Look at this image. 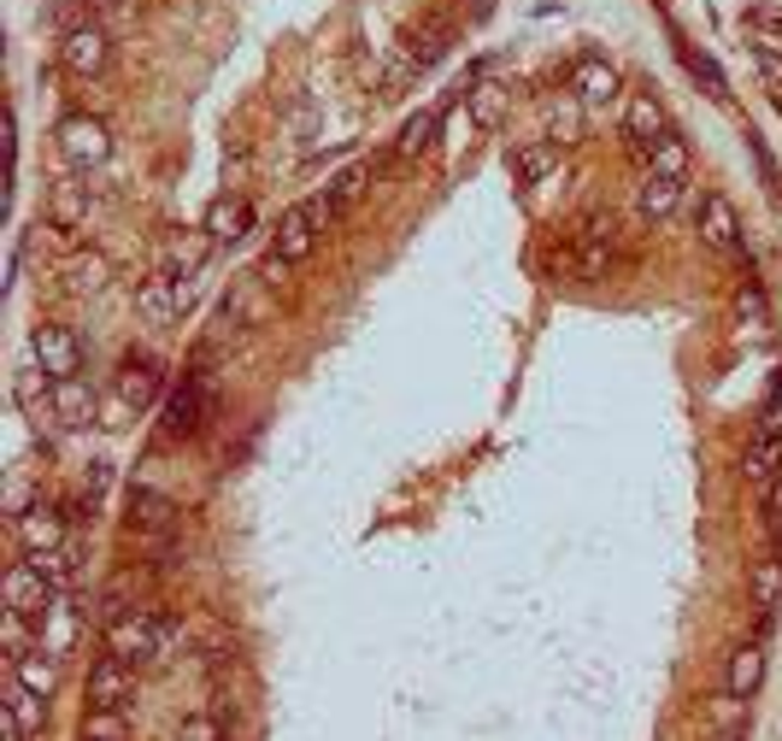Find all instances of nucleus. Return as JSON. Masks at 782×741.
Wrapping results in <instances>:
<instances>
[{"label":"nucleus","instance_id":"20e7f679","mask_svg":"<svg viewBox=\"0 0 782 741\" xmlns=\"http://www.w3.org/2000/svg\"><path fill=\"white\" fill-rule=\"evenodd\" d=\"M48 576H41L36 560L7 565V612H48Z\"/></svg>","mask_w":782,"mask_h":741},{"label":"nucleus","instance_id":"9b49d317","mask_svg":"<svg viewBox=\"0 0 782 741\" xmlns=\"http://www.w3.org/2000/svg\"><path fill=\"white\" fill-rule=\"evenodd\" d=\"M130 683H136V665H123V659H100L95 665V676H89V700L95 707H118L123 694H130Z\"/></svg>","mask_w":782,"mask_h":741},{"label":"nucleus","instance_id":"f3484780","mask_svg":"<svg viewBox=\"0 0 782 741\" xmlns=\"http://www.w3.org/2000/svg\"><path fill=\"white\" fill-rule=\"evenodd\" d=\"M576 95H583L588 107H601V100L617 95V71L601 66V59H583V66H576Z\"/></svg>","mask_w":782,"mask_h":741},{"label":"nucleus","instance_id":"f03ea898","mask_svg":"<svg viewBox=\"0 0 782 741\" xmlns=\"http://www.w3.org/2000/svg\"><path fill=\"white\" fill-rule=\"evenodd\" d=\"M30 354H36V365L48 370L53 383H66V377H77L82 370V347H77V336L66 324H41L36 336H30Z\"/></svg>","mask_w":782,"mask_h":741},{"label":"nucleus","instance_id":"423d86ee","mask_svg":"<svg viewBox=\"0 0 782 741\" xmlns=\"http://www.w3.org/2000/svg\"><path fill=\"white\" fill-rule=\"evenodd\" d=\"M700 241L717 247V254H735V247H741V218H735V206L724 195L700 200Z\"/></svg>","mask_w":782,"mask_h":741},{"label":"nucleus","instance_id":"ea45409f","mask_svg":"<svg viewBox=\"0 0 782 741\" xmlns=\"http://www.w3.org/2000/svg\"><path fill=\"white\" fill-rule=\"evenodd\" d=\"M477 7H488V0H477Z\"/></svg>","mask_w":782,"mask_h":741},{"label":"nucleus","instance_id":"6ab92c4d","mask_svg":"<svg viewBox=\"0 0 782 741\" xmlns=\"http://www.w3.org/2000/svg\"><path fill=\"white\" fill-rule=\"evenodd\" d=\"M265 313H271V300H265V277H247L230 295V324H259Z\"/></svg>","mask_w":782,"mask_h":741},{"label":"nucleus","instance_id":"39448f33","mask_svg":"<svg viewBox=\"0 0 782 741\" xmlns=\"http://www.w3.org/2000/svg\"><path fill=\"white\" fill-rule=\"evenodd\" d=\"M59 154L71 165H100L107 159V130H100V118H66L59 124Z\"/></svg>","mask_w":782,"mask_h":741},{"label":"nucleus","instance_id":"cd10ccee","mask_svg":"<svg viewBox=\"0 0 782 741\" xmlns=\"http://www.w3.org/2000/svg\"><path fill=\"white\" fill-rule=\"evenodd\" d=\"M735 318L748 324V329H759V324H765V295H759L753 283H748V288H741V295H735Z\"/></svg>","mask_w":782,"mask_h":741},{"label":"nucleus","instance_id":"c756f323","mask_svg":"<svg viewBox=\"0 0 782 741\" xmlns=\"http://www.w3.org/2000/svg\"><path fill=\"white\" fill-rule=\"evenodd\" d=\"M165 412H171V418H165V429H171V436H189V429H195V401H189V395H177Z\"/></svg>","mask_w":782,"mask_h":741},{"label":"nucleus","instance_id":"4be33fe9","mask_svg":"<svg viewBox=\"0 0 782 741\" xmlns=\"http://www.w3.org/2000/svg\"><path fill=\"white\" fill-rule=\"evenodd\" d=\"M89 406H95V388L82 383V377H66V383H53V412H66L71 424H77V418H82V412H89Z\"/></svg>","mask_w":782,"mask_h":741},{"label":"nucleus","instance_id":"5701e85b","mask_svg":"<svg viewBox=\"0 0 782 741\" xmlns=\"http://www.w3.org/2000/svg\"><path fill=\"white\" fill-rule=\"evenodd\" d=\"M82 741H123V718L118 707H95L89 724H82Z\"/></svg>","mask_w":782,"mask_h":741},{"label":"nucleus","instance_id":"473e14b6","mask_svg":"<svg viewBox=\"0 0 782 741\" xmlns=\"http://www.w3.org/2000/svg\"><path fill=\"white\" fill-rule=\"evenodd\" d=\"M200 254H206V241H200V236H189V241H177V254H171V265H177V271H182V277H189V271H195V265H200ZM182 277H177V283H182Z\"/></svg>","mask_w":782,"mask_h":741},{"label":"nucleus","instance_id":"4c0bfd02","mask_svg":"<svg viewBox=\"0 0 782 741\" xmlns=\"http://www.w3.org/2000/svg\"><path fill=\"white\" fill-rule=\"evenodd\" d=\"M512 165H518V171H542V165H547V154H542V148H524V154L512 159Z\"/></svg>","mask_w":782,"mask_h":741},{"label":"nucleus","instance_id":"72a5a7b5","mask_svg":"<svg viewBox=\"0 0 782 741\" xmlns=\"http://www.w3.org/2000/svg\"><path fill=\"white\" fill-rule=\"evenodd\" d=\"M501 107H506V95L494 89V82H483V89H477V107H471V112H477V124H483V118H501Z\"/></svg>","mask_w":782,"mask_h":741},{"label":"nucleus","instance_id":"7ed1b4c3","mask_svg":"<svg viewBox=\"0 0 782 741\" xmlns=\"http://www.w3.org/2000/svg\"><path fill=\"white\" fill-rule=\"evenodd\" d=\"M329 218V200H313V206H295V213H288L283 224H277V247H271V254H283L288 265H295V259H306V254H313V224H324Z\"/></svg>","mask_w":782,"mask_h":741},{"label":"nucleus","instance_id":"0eeeda50","mask_svg":"<svg viewBox=\"0 0 782 741\" xmlns=\"http://www.w3.org/2000/svg\"><path fill=\"white\" fill-rule=\"evenodd\" d=\"M66 66L77 77H95L100 66H107V30H100V24H77L66 36Z\"/></svg>","mask_w":782,"mask_h":741},{"label":"nucleus","instance_id":"2f4dec72","mask_svg":"<svg viewBox=\"0 0 782 741\" xmlns=\"http://www.w3.org/2000/svg\"><path fill=\"white\" fill-rule=\"evenodd\" d=\"M683 66L700 77V82H706V95H724V77H717V66H712V59H700V53H683Z\"/></svg>","mask_w":782,"mask_h":741},{"label":"nucleus","instance_id":"9d476101","mask_svg":"<svg viewBox=\"0 0 782 741\" xmlns=\"http://www.w3.org/2000/svg\"><path fill=\"white\" fill-rule=\"evenodd\" d=\"M759 683H765V653H759V648H735L730 671H724V694L730 700H753Z\"/></svg>","mask_w":782,"mask_h":741},{"label":"nucleus","instance_id":"a878e982","mask_svg":"<svg viewBox=\"0 0 782 741\" xmlns=\"http://www.w3.org/2000/svg\"><path fill=\"white\" fill-rule=\"evenodd\" d=\"M136 524L141 530H165V524H171V501H159V494H136Z\"/></svg>","mask_w":782,"mask_h":741},{"label":"nucleus","instance_id":"412c9836","mask_svg":"<svg viewBox=\"0 0 782 741\" xmlns=\"http://www.w3.org/2000/svg\"><path fill=\"white\" fill-rule=\"evenodd\" d=\"M776 601H782V560L771 553V560H759V565H753V606H759V612H771Z\"/></svg>","mask_w":782,"mask_h":741},{"label":"nucleus","instance_id":"4468645a","mask_svg":"<svg viewBox=\"0 0 782 741\" xmlns=\"http://www.w3.org/2000/svg\"><path fill=\"white\" fill-rule=\"evenodd\" d=\"M7 718H12V724L24 730V735H36V730H41V718H48V700H41L36 689H24L18 676H7Z\"/></svg>","mask_w":782,"mask_h":741},{"label":"nucleus","instance_id":"f8f14e48","mask_svg":"<svg viewBox=\"0 0 782 741\" xmlns=\"http://www.w3.org/2000/svg\"><path fill=\"white\" fill-rule=\"evenodd\" d=\"M776 471H782V436H753V447H748V483L759 494H771Z\"/></svg>","mask_w":782,"mask_h":741},{"label":"nucleus","instance_id":"bb28decb","mask_svg":"<svg viewBox=\"0 0 782 741\" xmlns=\"http://www.w3.org/2000/svg\"><path fill=\"white\" fill-rule=\"evenodd\" d=\"M141 318H148V324H165V318H171V288H165V283H148V288H141Z\"/></svg>","mask_w":782,"mask_h":741},{"label":"nucleus","instance_id":"2eb2a0df","mask_svg":"<svg viewBox=\"0 0 782 741\" xmlns=\"http://www.w3.org/2000/svg\"><path fill=\"white\" fill-rule=\"evenodd\" d=\"M676 200H683V182H676V177H659V171H647L642 195H635V206H642L647 218H671Z\"/></svg>","mask_w":782,"mask_h":741},{"label":"nucleus","instance_id":"b1692460","mask_svg":"<svg viewBox=\"0 0 782 741\" xmlns=\"http://www.w3.org/2000/svg\"><path fill=\"white\" fill-rule=\"evenodd\" d=\"M429 141H436V112H418V118H412L406 130H400V154L412 159V154H424Z\"/></svg>","mask_w":782,"mask_h":741},{"label":"nucleus","instance_id":"393cba45","mask_svg":"<svg viewBox=\"0 0 782 741\" xmlns=\"http://www.w3.org/2000/svg\"><path fill=\"white\" fill-rule=\"evenodd\" d=\"M118 388H123V401H136V406H148V401H154V370L130 359V365H123V383H118Z\"/></svg>","mask_w":782,"mask_h":741},{"label":"nucleus","instance_id":"58836bf2","mask_svg":"<svg viewBox=\"0 0 782 741\" xmlns=\"http://www.w3.org/2000/svg\"><path fill=\"white\" fill-rule=\"evenodd\" d=\"M765 77H771L776 89H782V53H771V59H765Z\"/></svg>","mask_w":782,"mask_h":741},{"label":"nucleus","instance_id":"e433bc0d","mask_svg":"<svg viewBox=\"0 0 782 741\" xmlns=\"http://www.w3.org/2000/svg\"><path fill=\"white\" fill-rule=\"evenodd\" d=\"M283 277H288V259H283V254H265V283H271V288H277Z\"/></svg>","mask_w":782,"mask_h":741},{"label":"nucleus","instance_id":"f704fd0d","mask_svg":"<svg viewBox=\"0 0 782 741\" xmlns=\"http://www.w3.org/2000/svg\"><path fill=\"white\" fill-rule=\"evenodd\" d=\"M759 436H782V388L765 401V412H759Z\"/></svg>","mask_w":782,"mask_h":741},{"label":"nucleus","instance_id":"f257e3e1","mask_svg":"<svg viewBox=\"0 0 782 741\" xmlns=\"http://www.w3.org/2000/svg\"><path fill=\"white\" fill-rule=\"evenodd\" d=\"M107 653L123 665H148V659H159V624L148 612H118L107 624Z\"/></svg>","mask_w":782,"mask_h":741},{"label":"nucleus","instance_id":"a211bd4d","mask_svg":"<svg viewBox=\"0 0 782 741\" xmlns=\"http://www.w3.org/2000/svg\"><path fill=\"white\" fill-rule=\"evenodd\" d=\"M241 224H247V206L230 200V195H218V200H212V213H206V236H212V241H236V236H241Z\"/></svg>","mask_w":782,"mask_h":741},{"label":"nucleus","instance_id":"c85d7f7f","mask_svg":"<svg viewBox=\"0 0 782 741\" xmlns=\"http://www.w3.org/2000/svg\"><path fill=\"white\" fill-rule=\"evenodd\" d=\"M365 177H370V165H359V171H347V177L336 182V195H329V213H341V206L365 189Z\"/></svg>","mask_w":782,"mask_h":741},{"label":"nucleus","instance_id":"ddd939ff","mask_svg":"<svg viewBox=\"0 0 782 741\" xmlns=\"http://www.w3.org/2000/svg\"><path fill=\"white\" fill-rule=\"evenodd\" d=\"M624 130H630L635 141H647V148H653V141L665 136V107H659L653 95H630V107H624Z\"/></svg>","mask_w":782,"mask_h":741},{"label":"nucleus","instance_id":"aec40b11","mask_svg":"<svg viewBox=\"0 0 782 741\" xmlns=\"http://www.w3.org/2000/svg\"><path fill=\"white\" fill-rule=\"evenodd\" d=\"M653 171L683 182V177H689V141H683V136H671V130L659 136V141H653Z\"/></svg>","mask_w":782,"mask_h":741},{"label":"nucleus","instance_id":"7c9ffc66","mask_svg":"<svg viewBox=\"0 0 782 741\" xmlns=\"http://www.w3.org/2000/svg\"><path fill=\"white\" fill-rule=\"evenodd\" d=\"M0 642H7V653H12V659L24 653V642H30V630H24V612H7V624H0Z\"/></svg>","mask_w":782,"mask_h":741},{"label":"nucleus","instance_id":"6e6552de","mask_svg":"<svg viewBox=\"0 0 782 741\" xmlns=\"http://www.w3.org/2000/svg\"><path fill=\"white\" fill-rule=\"evenodd\" d=\"M18 535H24V553L36 560V553H59V542H66V524H59L53 506H30L24 518H18Z\"/></svg>","mask_w":782,"mask_h":741},{"label":"nucleus","instance_id":"c9c22d12","mask_svg":"<svg viewBox=\"0 0 782 741\" xmlns=\"http://www.w3.org/2000/svg\"><path fill=\"white\" fill-rule=\"evenodd\" d=\"M177 741H218V724L212 718H189V724L177 730Z\"/></svg>","mask_w":782,"mask_h":741},{"label":"nucleus","instance_id":"1a4fd4ad","mask_svg":"<svg viewBox=\"0 0 782 741\" xmlns=\"http://www.w3.org/2000/svg\"><path fill=\"white\" fill-rule=\"evenodd\" d=\"M12 676H18L24 689H36L41 700H53V694H59V653H48V648L18 653V659H12Z\"/></svg>","mask_w":782,"mask_h":741},{"label":"nucleus","instance_id":"dca6fc26","mask_svg":"<svg viewBox=\"0 0 782 741\" xmlns=\"http://www.w3.org/2000/svg\"><path fill=\"white\" fill-rule=\"evenodd\" d=\"M82 213H89V182H53V224L59 230H77Z\"/></svg>","mask_w":782,"mask_h":741}]
</instances>
